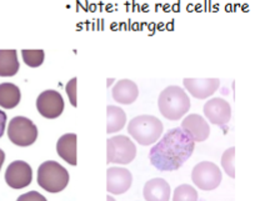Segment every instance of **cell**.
I'll return each mask as SVG.
<instances>
[{
    "label": "cell",
    "mask_w": 255,
    "mask_h": 201,
    "mask_svg": "<svg viewBox=\"0 0 255 201\" xmlns=\"http://www.w3.org/2000/svg\"><path fill=\"white\" fill-rule=\"evenodd\" d=\"M136 148L133 141L124 135L114 136L107 140V163L130 164L135 159Z\"/></svg>",
    "instance_id": "obj_5"
},
{
    "label": "cell",
    "mask_w": 255,
    "mask_h": 201,
    "mask_svg": "<svg viewBox=\"0 0 255 201\" xmlns=\"http://www.w3.org/2000/svg\"><path fill=\"white\" fill-rule=\"evenodd\" d=\"M133 184V175L124 168H109L107 170V191L114 195L127 193Z\"/></svg>",
    "instance_id": "obj_10"
},
{
    "label": "cell",
    "mask_w": 255,
    "mask_h": 201,
    "mask_svg": "<svg viewBox=\"0 0 255 201\" xmlns=\"http://www.w3.org/2000/svg\"><path fill=\"white\" fill-rule=\"evenodd\" d=\"M144 198L148 201H168L170 199V185L164 179H151L144 186Z\"/></svg>",
    "instance_id": "obj_15"
},
{
    "label": "cell",
    "mask_w": 255,
    "mask_h": 201,
    "mask_svg": "<svg viewBox=\"0 0 255 201\" xmlns=\"http://www.w3.org/2000/svg\"><path fill=\"white\" fill-rule=\"evenodd\" d=\"M21 55H23L24 63L26 64L30 68H38L41 64L44 63V58H45V54L44 50L39 49V50H21Z\"/></svg>",
    "instance_id": "obj_21"
},
{
    "label": "cell",
    "mask_w": 255,
    "mask_h": 201,
    "mask_svg": "<svg viewBox=\"0 0 255 201\" xmlns=\"http://www.w3.org/2000/svg\"><path fill=\"white\" fill-rule=\"evenodd\" d=\"M139 95L138 85L129 79L120 80L113 88V98L117 102L124 105L133 104Z\"/></svg>",
    "instance_id": "obj_14"
},
{
    "label": "cell",
    "mask_w": 255,
    "mask_h": 201,
    "mask_svg": "<svg viewBox=\"0 0 255 201\" xmlns=\"http://www.w3.org/2000/svg\"><path fill=\"white\" fill-rule=\"evenodd\" d=\"M21 99L20 89L11 83L0 84V106L4 109H13L18 106Z\"/></svg>",
    "instance_id": "obj_17"
},
{
    "label": "cell",
    "mask_w": 255,
    "mask_h": 201,
    "mask_svg": "<svg viewBox=\"0 0 255 201\" xmlns=\"http://www.w3.org/2000/svg\"><path fill=\"white\" fill-rule=\"evenodd\" d=\"M222 171L219 166L210 161H203L194 166L191 173V180L202 190L210 191L217 189L222 183Z\"/></svg>",
    "instance_id": "obj_7"
},
{
    "label": "cell",
    "mask_w": 255,
    "mask_h": 201,
    "mask_svg": "<svg viewBox=\"0 0 255 201\" xmlns=\"http://www.w3.org/2000/svg\"><path fill=\"white\" fill-rule=\"evenodd\" d=\"M184 87L190 94L197 99H207L212 97L218 90L220 85V80L217 78L213 79H193V78H185L184 79Z\"/></svg>",
    "instance_id": "obj_13"
},
{
    "label": "cell",
    "mask_w": 255,
    "mask_h": 201,
    "mask_svg": "<svg viewBox=\"0 0 255 201\" xmlns=\"http://www.w3.org/2000/svg\"><path fill=\"white\" fill-rule=\"evenodd\" d=\"M190 99L180 87H168L160 93L158 106L161 115L169 120H179L190 110Z\"/></svg>",
    "instance_id": "obj_2"
},
{
    "label": "cell",
    "mask_w": 255,
    "mask_h": 201,
    "mask_svg": "<svg viewBox=\"0 0 255 201\" xmlns=\"http://www.w3.org/2000/svg\"><path fill=\"white\" fill-rule=\"evenodd\" d=\"M38 184L48 193H60L69 184V173L56 161H45L38 169Z\"/></svg>",
    "instance_id": "obj_4"
},
{
    "label": "cell",
    "mask_w": 255,
    "mask_h": 201,
    "mask_svg": "<svg viewBox=\"0 0 255 201\" xmlns=\"http://www.w3.org/2000/svg\"><path fill=\"white\" fill-rule=\"evenodd\" d=\"M174 201H197L198 193L193 186L184 184V185L178 186L174 191L173 196Z\"/></svg>",
    "instance_id": "obj_20"
},
{
    "label": "cell",
    "mask_w": 255,
    "mask_h": 201,
    "mask_svg": "<svg viewBox=\"0 0 255 201\" xmlns=\"http://www.w3.org/2000/svg\"><path fill=\"white\" fill-rule=\"evenodd\" d=\"M77 134H65L56 143V153L70 165L75 166L77 161Z\"/></svg>",
    "instance_id": "obj_16"
},
{
    "label": "cell",
    "mask_w": 255,
    "mask_h": 201,
    "mask_svg": "<svg viewBox=\"0 0 255 201\" xmlns=\"http://www.w3.org/2000/svg\"><path fill=\"white\" fill-rule=\"evenodd\" d=\"M8 136L14 145L30 146L38 138V127L28 117L15 116L9 122Z\"/></svg>",
    "instance_id": "obj_6"
},
{
    "label": "cell",
    "mask_w": 255,
    "mask_h": 201,
    "mask_svg": "<svg viewBox=\"0 0 255 201\" xmlns=\"http://www.w3.org/2000/svg\"><path fill=\"white\" fill-rule=\"evenodd\" d=\"M77 84L78 79L77 78H73L70 82H68V84L65 85V92H67L68 97H69L70 102H72L73 106H77Z\"/></svg>",
    "instance_id": "obj_23"
},
{
    "label": "cell",
    "mask_w": 255,
    "mask_h": 201,
    "mask_svg": "<svg viewBox=\"0 0 255 201\" xmlns=\"http://www.w3.org/2000/svg\"><path fill=\"white\" fill-rule=\"evenodd\" d=\"M20 64L18 61L16 50L0 49V77H14L19 72Z\"/></svg>",
    "instance_id": "obj_18"
},
{
    "label": "cell",
    "mask_w": 255,
    "mask_h": 201,
    "mask_svg": "<svg viewBox=\"0 0 255 201\" xmlns=\"http://www.w3.org/2000/svg\"><path fill=\"white\" fill-rule=\"evenodd\" d=\"M6 120H8V117H6V114L4 111H1V110H0V138L4 135V131H5Z\"/></svg>",
    "instance_id": "obj_24"
},
{
    "label": "cell",
    "mask_w": 255,
    "mask_h": 201,
    "mask_svg": "<svg viewBox=\"0 0 255 201\" xmlns=\"http://www.w3.org/2000/svg\"><path fill=\"white\" fill-rule=\"evenodd\" d=\"M194 148L195 141L181 127H174L150 149L149 160L159 171H175L190 159Z\"/></svg>",
    "instance_id": "obj_1"
},
{
    "label": "cell",
    "mask_w": 255,
    "mask_h": 201,
    "mask_svg": "<svg viewBox=\"0 0 255 201\" xmlns=\"http://www.w3.org/2000/svg\"><path fill=\"white\" fill-rule=\"evenodd\" d=\"M107 117H108V125H107V132H117L124 127L125 122H127V115H125L124 110L122 107L113 106L109 105L107 107Z\"/></svg>",
    "instance_id": "obj_19"
},
{
    "label": "cell",
    "mask_w": 255,
    "mask_h": 201,
    "mask_svg": "<svg viewBox=\"0 0 255 201\" xmlns=\"http://www.w3.org/2000/svg\"><path fill=\"white\" fill-rule=\"evenodd\" d=\"M181 130L195 143H203L209 138L210 127L203 116L198 114L188 115L181 122Z\"/></svg>",
    "instance_id": "obj_12"
},
{
    "label": "cell",
    "mask_w": 255,
    "mask_h": 201,
    "mask_svg": "<svg viewBox=\"0 0 255 201\" xmlns=\"http://www.w3.org/2000/svg\"><path fill=\"white\" fill-rule=\"evenodd\" d=\"M234 158H235V148L232 146L228 149L222 156V165L225 173L230 176V178H235V168H234Z\"/></svg>",
    "instance_id": "obj_22"
},
{
    "label": "cell",
    "mask_w": 255,
    "mask_h": 201,
    "mask_svg": "<svg viewBox=\"0 0 255 201\" xmlns=\"http://www.w3.org/2000/svg\"><path fill=\"white\" fill-rule=\"evenodd\" d=\"M39 114L46 119H56L64 111V99L55 90H45L36 99Z\"/></svg>",
    "instance_id": "obj_8"
},
{
    "label": "cell",
    "mask_w": 255,
    "mask_h": 201,
    "mask_svg": "<svg viewBox=\"0 0 255 201\" xmlns=\"http://www.w3.org/2000/svg\"><path fill=\"white\" fill-rule=\"evenodd\" d=\"M4 160H5V153L0 149V170H1V166H3Z\"/></svg>",
    "instance_id": "obj_25"
},
{
    "label": "cell",
    "mask_w": 255,
    "mask_h": 201,
    "mask_svg": "<svg viewBox=\"0 0 255 201\" xmlns=\"http://www.w3.org/2000/svg\"><path fill=\"white\" fill-rule=\"evenodd\" d=\"M163 122L151 115H140L136 116L128 125V132L138 141L140 145H150L159 140L163 134Z\"/></svg>",
    "instance_id": "obj_3"
},
{
    "label": "cell",
    "mask_w": 255,
    "mask_h": 201,
    "mask_svg": "<svg viewBox=\"0 0 255 201\" xmlns=\"http://www.w3.org/2000/svg\"><path fill=\"white\" fill-rule=\"evenodd\" d=\"M31 180H33V170L25 161H13L6 168L5 181L10 188L24 189L30 185Z\"/></svg>",
    "instance_id": "obj_9"
},
{
    "label": "cell",
    "mask_w": 255,
    "mask_h": 201,
    "mask_svg": "<svg viewBox=\"0 0 255 201\" xmlns=\"http://www.w3.org/2000/svg\"><path fill=\"white\" fill-rule=\"evenodd\" d=\"M204 114L212 124L224 127L232 119V107L228 101L220 98H214L204 105Z\"/></svg>",
    "instance_id": "obj_11"
}]
</instances>
